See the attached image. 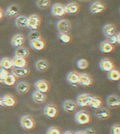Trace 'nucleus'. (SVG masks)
<instances>
[{
    "label": "nucleus",
    "instance_id": "obj_2",
    "mask_svg": "<svg viewBox=\"0 0 120 134\" xmlns=\"http://www.w3.org/2000/svg\"><path fill=\"white\" fill-rule=\"evenodd\" d=\"M20 123L23 128L26 130H31L35 127V121L34 118L29 115L22 116L20 119Z\"/></svg>",
    "mask_w": 120,
    "mask_h": 134
},
{
    "label": "nucleus",
    "instance_id": "obj_22",
    "mask_svg": "<svg viewBox=\"0 0 120 134\" xmlns=\"http://www.w3.org/2000/svg\"><path fill=\"white\" fill-rule=\"evenodd\" d=\"M16 26L19 29H24L28 27V18L24 16H18L15 20Z\"/></svg>",
    "mask_w": 120,
    "mask_h": 134
},
{
    "label": "nucleus",
    "instance_id": "obj_36",
    "mask_svg": "<svg viewBox=\"0 0 120 134\" xmlns=\"http://www.w3.org/2000/svg\"><path fill=\"white\" fill-rule=\"evenodd\" d=\"M59 38L63 43H68L71 41V37L67 34L60 33L59 35Z\"/></svg>",
    "mask_w": 120,
    "mask_h": 134
},
{
    "label": "nucleus",
    "instance_id": "obj_23",
    "mask_svg": "<svg viewBox=\"0 0 120 134\" xmlns=\"http://www.w3.org/2000/svg\"><path fill=\"white\" fill-rule=\"evenodd\" d=\"M101 51L105 53L109 54L111 53L114 48L113 44L109 42L107 40H105L101 43L100 47Z\"/></svg>",
    "mask_w": 120,
    "mask_h": 134
},
{
    "label": "nucleus",
    "instance_id": "obj_26",
    "mask_svg": "<svg viewBox=\"0 0 120 134\" xmlns=\"http://www.w3.org/2000/svg\"><path fill=\"white\" fill-rule=\"evenodd\" d=\"M13 67L17 68H25L27 66V61L25 59L15 56L12 59Z\"/></svg>",
    "mask_w": 120,
    "mask_h": 134
},
{
    "label": "nucleus",
    "instance_id": "obj_45",
    "mask_svg": "<svg viewBox=\"0 0 120 134\" xmlns=\"http://www.w3.org/2000/svg\"><path fill=\"white\" fill-rule=\"evenodd\" d=\"M75 134H85V133L84 131H79L76 132Z\"/></svg>",
    "mask_w": 120,
    "mask_h": 134
},
{
    "label": "nucleus",
    "instance_id": "obj_25",
    "mask_svg": "<svg viewBox=\"0 0 120 134\" xmlns=\"http://www.w3.org/2000/svg\"><path fill=\"white\" fill-rule=\"evenodd\" d=\"M17 92L20 94H25L28 92L30 90V86L28 83L25 81H21L16 86Z\"/></svg>",
    "mask_w": 120,
    "mask_h": 134
},
{
    "label": "nucleus",
    "instance_id": "obj_12",
    "mask_svg": "<svg viewBox=\"0 0 120 134\" xmlns=\"http://www.w3.org/2000/svg\"><path fill=\"white\" fill-rule=\"evenodd\" d=\"M90 11L94 14L100 13L105 9L104 4L100 1H95L91 4L90 8Z\"/></svg>",
    "mask_w": 120,
    "mask_h": 134
},
{
    "label": "nucleus",
    "instance_id": "obj_29",
    "mask_svg": "<svg viewBox=\"0 0 120 134\" xmlns=\"http://www.w3.org/2000/svg\"><path fill=\"white\" fill-rule=\"evenodd\" d=\"M103 104V101L101 98L97 97H92L89 105L96 109L102 107Z\"/></svg>",
    "mask_w": 120,
    "mask_h": 134
},
{
    "label": "nucleus",
    "instance_id": "obj_11",
    "mask_svg": "<svg viewBox=\"0 0 120 134\" xmlns=\"http://www.w3.org/2000/svg\"><path fill=\"white\" fill-rule=\"evenodd\" d=\"M100 67L103 71L109 72L114 69V64L110 59L108 58H105L101 60L100 63Z\"/></svg>",
    "mask_w": 120,
    "mask_h": 134
},
{
    "label": "nucleus",
    "instance_id": "obj_13",
    "mask_svg": "<svg viewBox=\"0 0 120 134\" xmlns=\"http://www.w3.org/2000/svg\"><path fill=\"white\" fill-rule=\"evenodd\" d=\"M107 105L111 108H116L120 105V98L115 95L108 96L106 99Z\"/></svg>",
    "mask_w": 120,
    "mask_h": 134
},
{
    "label": "nucleus",
    "instance_id": "obj_15",
    "mask_svg": "<svg viewBox=\"0 0 120 134\" xmlns=\"http://www.w3.org/2000/svg\"><path fill=\"white\" fill-rule=\"evenodd\" d=\"M103 35L107 38L115 34L116 31V27L114 25L112 24H107L104 25L102 29Z\"/></svg>",
    "mask_w": 120,
    "mask_h": 134
},
{
    "label": "nucleus",
    "instance_id": "obj_21",
    "mask_svg": "<svg viewBox=\"0 0 120 134\" xmlns=\"http://www.w3.org/2000/svg\"><path fill=\"white\" fill-rule=\"evenodd\" d=\"M19 11V8L18 5H11L7 8L5 11V14L9 18H13L18 15Z\"/></svg>",
    "mask_w": 120,
    "mask_h": 134
},
{
    "label": "nucleus",
    "instance_id": "obj_32",
    "mask_svg": "<svg viewBox=\"0 0 120 134\" xmlns=\"http://www.w3.org/2000/svg\"><path fill=\"white\" fill-rule=\"evenodd\" d=\"M17 79L16 77L13 74H9L4 79L2 83L7 86H12L16 83Z\"/></svg>",
    "mask_w": 120,
    "mask_h": 134
},
{
    "label": "nucleus",
    "instance_id": "obj_24",
    "mask_svg": "<svg viewBox=\"0 0 120 134\" xmlns=\"http://www.w3.org/2000/svg\"><path fill=\"white\" fill-rule=\"evenodd\" d=\"M66 13L69 14H75L79 10V6L75 2H70L65 7Z\"/></svg>",
    "mask_w": 120,
    "mask_h": 134
},
{
    "label": "nucleus",
    "instance_id": "obj_3",
    "mask_svg": "<svg viewBox=\"0 0 120 134\" xmlns=\"http://www.w3.org/2000/svg\"><path fill=\"white\" fill-rule=\"evenodd\" d=\"M44 113L46 116L50 118H54L58 115L59 111L57 107L53 104H48L44 108Z\"/></svg>",
    "mask_w": 120,
    "mask_h": 134
},
{
    "label": "nucleus",
    "instance_id": "obj_46",
    "mask_svg": "<svg viewBox=\"0 0 120 134\" xmlns=\"http://www.w3.org/2000/svg\"><path fill=\"white\" fill-rule=\"evenodd\" d=\"M63 134H75V133H74L73 132L70 131H67L65 132Z\"/></svg>",
    "mask_w": 120,
    "mask_h": 134
},
{
    "label": "nucleus",
    "instance_id": "obj_41",
    "mask_svg": "<svg viewBox=\"0 0 120 134\" xmlns=\"http://www.w3.org/2000/svg\"><path fill=\"white\" fill-rule=\"evenodd\" d=\"M9 74L7 70L3 69H0V83H2L4 79Z\"/></svg>",
    "mask_w": 120,
    "mask_h": 134
},
{
    "label": "nucleus",
    "instance_id": "obj_27",
    "mask_svg": "<svg viewBox=\"0 0 120 134\" xmlns=\"http://www.w3.org/2000/svg\"><path fill=\"white\" fill-rule=\"evenodd\" d=\"M67 80L69 83L72 85H76L79 83V74L77 72L72 71L68 74Z\"/></svg>",
    "mask_w": 120,
    "mask_h": 134
},
{
    "label": "nucleus",
    "instance_id": "obj_10",
    "mask_svg": "<svg viewBox=\"0 0 120 134\" xmlns=\"http://www.w3.org/2000/svg\"><path fill=\"white\" fill-rule=\"evenodd\" d=\"M94 113L96 117L102 120H107L109 118L110 116V113L109 110L104 107H101L96 109Z\"/></svg>",
    "mask_w": 120,
    "mask_h": 134
},
{
    "label": "nucleus",
    "instance_id": "obj_9",
    "mask_svg": "<svg viewBox=\"0 0 120 134\" xmlns=\"http://www.w3.org/2000/svg\"><path fill=\"white\" fill-rule=\"evenodd\" d=\"M11 72L16 77H22L26 76L29 74V69L25 68H17L13 67L11 68Z\"/></svg>",
    "mask_w": 120,
    "mask_h": 134
},
{
    "label": "nucleus",
    "instance_id": "obj_1",
    "mask_svg": "<svg viewBox=\"0 0 120 134\" xmlns=\"http://www.w3.org/2000/svg\"><path fill=\"white\" fill-rule=\"evenodd\" d=\"M75 120L78 124L85 125L91 122V116L86 111L81 110L76 113L75 115Z\"/></svg>",
    "mask_w": 120,
    "mask_h": 134
},
{
    "label": "nucleus",
    "instance_id": "obj_37",
    "mask_svg": "<svg viewBox=\"0 0 120 134\" xmlns=\"http://www.w3.org/2000/svg\"><path fill=\"white\" fill-rule=\"evenodd\" d=\"M41 38L40 34L38 31H31L28 35V38L30 41L37 40L38 38Z\"/></svg>",
    "mask_w": 120,
    "mask_h": 134
},
{
    "label": "nucleus",
    "instance_id": "obj_43",
    "mask_svg": "<svg viewBox=\"0 0 120 134\" xmlns=\"http://www.w3.org/2000/svg\"><path fill=\"white\" fill-rule=\"evenodd\" d=\"M4 16V13L1 8H0V20L2 19Z\"/></svg>",
    "mask_w": 120,
    "mask_h": 134
},
{
    "label": "nucleus",
    "instance_id": "obj_20",
    "mask_svg": "<svg viewBox=\"0 0 120 134\" xmlns=\"http://www.w3.org/2000/svg\"><path fill=\"white\" fill-rule=\"evenodd\" d=\"M62 108L65 111L73 113L77 109V105L71 100H66L62 103Z\"/></svg>",
    "mask_w": 120,
    "mask_h": 134
},
{
    "label": "nucleus",
    "instance_id": "obj_30",
    "mask_svg": "<svg viewBox=\"0 0 120 134\" xmlns=\"http://www.w3.org/2000/svg\"><path fill=\"white\" fill-rule=\"evenodd\" d=\"M48 63L47 60L40 59L38 60L35 63L36 69L40 71H44L48 68Z\"/></svg>",
    "mask_w": 120,
    "mask_h": 134
},
{
    "label": "nucleus",
    "instance_id": "obj_6",
    "mask_svg": "<svg viewBox=\"0 0 120 134\" xmlns=\"http://www.w3.org/2000/svg\"><path fill=\"white\" fill-rule=\"evenodd\" d=\"M51 11L53 15L57 17L62 16L66 13L64 6L59 3H56L52 6Z\"/></svg>",
    "mask_w": 120,
    "mask_h": 134
},
{
    "label": "nucleus",
    "instance_id": "obj_16",
    "mask_svg": "<svg viewBox=\"0 0 120 134\" xmlns=\"http://www.w3.org/2000/svg\"><path fill=\"white\" fill-rule=\"evenodd\" d=\"M93 83V80L89 75L86 73L79 74V83L81 85L84 86H89Z\"/></svg>",
    "mask_w": 120,
    "mask_h": 134
},
{
    "label": "nucleus",
    "instance_id": "obj_18",
    "mask_svg": "<svg viewBox=\"0 0 120 134\" xmlns=\"http://www.w3.org/2000/svg\"><path fill=\"white\" fill-rule=\"evenodd\" d=\"M30 46L31 48L34 50L40 51L44 49L46 46V44L44 40L41 38L30 41Z\"/></svg>",
    "mask_w": 120,
    "mask_h": 134
},
{
    "label": "nucleus",
    "instance_id": "obj_19",
    "mask_svg": "<svg viewBox=\"0 0 120 134\" xmlns=\"http://www.w3.org/2000/svg\"><path fill=\"white\" fill-rule=\"evenodd\" d=\"M4 106L7 107H13L17 104L16 98L11 94H7L2 97Z\"/></svg>",
    "mask_w": 120,
    "mask_h": 134
},
{
    "label": "nucleus",
    "instance_id": "obj_42",
    "mask_svg": "<svg viewBox=\"0 0 120 134\" xmlns=\"http://www.w3.org/2000/svg\"><path fill=\"white\" fill-rule=\"evenodd\" d=\"M84 131L85 132V134H96V133L95 130L93 127H88Z\"/></svg>",
    "mask_w": 120,
    "mask_h": 134
},
{
    "label": "nucleus",
    "instance_id": "obj_14",
    "mask_svg": "<svg viewBox=\"0 0 120 134\" xmlns=\"http://www.w3.org/2000/svg\"><path fill=\"white\" fill-rule=\"evenodd\" d=\"M32 98L34 101L38 104H43L45 103L47 99L46 95L41 92L36 91L32 92Z\"/></svg>",
    "mask_w": 120,
    "mask_h": 134
},
{
    "label": "nucleus",
    "instance_id": "obj_5",
    "mask_svg": "<svg viewBox=\"0 0 120 134\" xmlns=\"http://www.w3.org/2000/svg\"><path fill=\"white\" fill-rule=\"evenodd\" d=\"M41 23L40 18L36 15H31L28 18V27L32 30H37Z\"/></svg>",
    "mask_w": 120,
    "mask_h": 134
},
{
    "label": "nucleus",
    "instance_id": "obj_4",
    "mask_svg": "<svg viewBox=\"0 0 120 134\" xmlns=\"http://www.w3.org/2000/svg\"><path fill=\"white\" fill-rule=\"evenodd\" d=\"M92 97L90 94L84 93L80 94L77 98V105L80 107H85L89 105Z\"/></svg>",
    "mask_w": 120,
    "mask_h": 134
},
{
    "label": "nucleus",
    "instance_id": "obj_35",
    "mask_svg": "<svg viewBox=\"0 0 120 134\" xmlns=\"http://www.w3.org/2000/svg\"><path fill=\"white\" fill-rule=\"evenodd\" d=\"M36 3L41 9H46L49 6L50 2L49 0H37Z\"/></svg>",
    "mask_w": 120,
    "mask_h": 134
},
{
    "label": "nucleus",
    "instance_id": "obj_34",
    "mask_svg": "<svg viewBox=\"0 0 120 134\" xmlns=\"http://www.w3.org/2000/svg\"><path fill=\"white\" fill-rule=\"evenodd\" d=\"M88 62L85 59H79L77 63V66L79 69H86L88 67Z\"/></svg>",
    "mask_w": 120,
    "mask_h": 134
},
{
    "label": "nucleus",
    "instance_id": "obj_28",
    "mask_svg": "<svg viewBox=\"0 0 120 134\" xmlns=\"http://www.w3.org/2000/svg\"><path fill=\"white\" fill-rule=\"evenodd\" d=\"M0 66L6 70L10 69L13 67L12 60L8 57L2 58L0 61Z\"/></svg>",
    "mask_w": 120,
    "mask_h": 134
},
{
    "label": "nucleus",
    "instance_id": "obj_38",
    "mask_svg": "<svg viewBox=\"0 0 120 134\" xmlns=\"http://www.w3.org/2000/svg\"><path fill=\"white\" fill-rule=\"evenodd\" d=\"M120 34H114L113 35L108 38V40H107L109 42L112 44H115L116 43H120Z\"/></svg>",
    "mask_w": 120,
    "mask_h": 134
},
{
    "label": "nucleus",
    "instance_id": "obj_40",
    "mask_svg": "<svg viewBox=\"0 0 120 134\" xmlns=\"http://www.w3.org/2000/svg\"><path fill=\"white\" fill-rule=\"evenodd\" d=\"M47 134H62V133L57 127H52L48 129Z\"/></svg>",
    "mask_w": 120,
    "mask_h": 134
},
{
    "label": "nucleus",
    "instance_id": "obj_44",
    "mask_svg": "<svg viewBox=\"0 0 120 134\" xmlns=\"http://www.w3.org/2000/svg\"><path fill=\"white\" fill-rule=\"evenodd\" d=\"M3 106H4V104H3L2 98H0V107H3Z\"/></svg>",
    "mask_w": 120,
    "mask_h": 134
},
{
    "label": "nucleus",
    "instance_id": "obj_39",
    "mask_svg": "<svg viewBox=\"0 0 120 134\" xmlns=\"http://www.w3.org/2000/svg\"><path fill=\"white\" fill-rule=\"evenodd\" d=\"M110 134H120V126L119 124H115L112 126L110 129Z\"/></svg>",
    "mask_w": 120,
    "mask_h": 134
},
{
    "label": "nucleus",
    "instance_id": "obj_33",
    "mask_svg": "<svg viewBox=\"0 0 120 134\" xmlns=\"http://www.w3.org/2000/svg\"><path fill=\"white\" fill-rule=\"evenodd\" d=\"M107 76L110 80L115 81L119 80L120 78V72L117 70L112 69L111 71L108 72Z\"/></svg>",
    "mask_w": 120,
    "mask_h": 134
},
{
    "label": "nucleus",
    "instance_id": "obj_7",
    "mask_svg": "<svg viewBox=\"0 0 120 134\" xmlns=\"http://www.w3.org/2000/svg\"><path fill=\"white\" fill-rule=\"evenodd\" d=\"M56 27L60 33L67 34L70 29V24L68 20L62 19L58 21Z\"/></svg>",
    "mask_w": 120,
    "mask_h": 134
},
{
    "label": "nucleus",
    "instance_id": "obj_8",
    "mask_svg": "<svg viewBox=\"0 0 120 134\" xmlns=\"http://www.w3.org/2000/svg\"><path fill=\"white\" fill-rule=\"evenodd\" d=\"M36 89L39 92L45 93L48 92L50 89V85L48 82L45 80H40L35 84Z\"/></svg>",
    "mask_w": 120,
    "mask_h": 134
},
{
    "label": "nucleus",
    "instance_id": "obj_17",
    "mask_svg": "<svg viewBox=\"0 0 120 134\" xmlns=\"http://www.w3.org/2000/svg\"><path fill=\"white\" fill-rule=\"evenodd\" d=\"M25 42V38L21 34H16L11 39V44L13 47H22Z\"/></svg>",
    "mask_w": 120,
    "mask_h": 134
},
{
    "label": "nucleus",
    "instance_id": "obj_31",
    "mask_svg": "<svg viewBox=\"0 0 120 134\" xmlns=\"http://www.w3.org/2000/svg\"><path fill=\"white\" fill-rule=\"evenodd\" d=\"M15 54V56L21 57L23 58H26L29 55V50L25 47H18L16 49Z\"/></svg>",
    "mask_w": 120,
    "mask_h": 134
}]
</instances>
